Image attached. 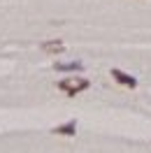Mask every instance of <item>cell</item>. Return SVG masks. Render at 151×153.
Instances as JSON below:
<instances>
[{"mask_svg":"<svg viewBox=\"0 0 151 153\" xmlns=\"http://www.w3.org/2000/svg\"><path fill=\"white\" fill-rule=\"evenodd\" d=\"M54 70H56V72H79V70H84V63H79V60H72V63H56Z\"/></svg>","mask_w":151,"mask_h":153,"instance_id":"cell-5","label":"cell"},{"mask_svg":"<svg viewBox=\"0 0 151 153\" xmlns=\"http://www.w3.org/2000/svg\"><path fill=\"white\" fill-rule=\"evenodd\" d=\"M42 51L56 56V53H63V51H65V44H63V39H47V42H42Z\"/></svg>","mask_w":151,"mask_h":153,"instance_id":"cell-3","label":"cell"},{"mask_svg":"<svg viewBox=\"0 0 151 153\" xmlns=\"http://www.w3.org/2000/svg\"><path fill=\"white\" fill-rule=\"evenodd\" d=\"M88 86H91L88 79H63V81H58V88H61L63 93H67L70 97L77 95V93H81V91H86Z\"/></svg>","mask_w":151,"mask_h":153,"instance_id":"cell-1","label":"cell"},{"mask_svg":"<svg viewBox=\"0 0 151 153\" xmlns=\"http://www.w3.org/2000/svg\"><path fill=\"white\" fill-rule=\"evenodd\" d=\"M51 132L54 134H63V137H75L77 134V123L75 121H67V123H63V125H56Z\"/></svg>","mask_w":151,"mask_h":153,"instance_id":"cell-4","label":"cell"},{"mask_svg":"<svg viewBox=\"0 0 151 153\" xmlns=\"http://www.w3.org/2000/svg\"><path fill=\"white\" fill-rule=\"evenodd\" d=\"M112 79H116V81H119L121 86H126V88H135V86H137V79H135V76L126 74V72L116 70V67L112 70Z\"/></svg>","mask_w":151,"mask_h":153,"instance_id":"cell-2","label":"cell"}]
</instances>
